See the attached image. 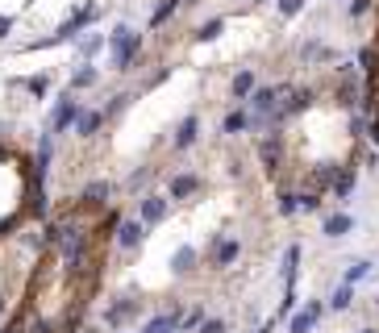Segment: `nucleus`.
I'll return each mask as SVG.
<instances>
[{
    "instance_id": "obj_31",
    "label": "nucleus",
    "mask_w": 379,
    "mask_h": 333,
    "mask_svg": "<svg viewBox=\"0 0 379 333\" xmlns=\"http://www.w3.org/2000/svg\"><path fill=\"white\" fill-rule=\"evenodd\" d=\"M305 4H309V0H275L280 17H300V13H305Z\"/></svg>"
},
{
    "instance_id": "obj_28",
    "label": "nucleus",
    "mask_w": 379,
    "mask_h": 333,
    "mask_svg": "<svg viewBox=\"0 0 379 333\" xmlns=\"http://www.w3.org/2000/svg\"><path fill=\"white\" fill-rule=\"evenodd\" d=\"M21 88H25L29 96H38V100H42V96H46V88H50V75H29V79H21Z\"/></svg>"
},
{
    "instance_id": "obj_36",
    "label": "nucleus",
    "mask_w": 379,
    "mask_h": 333,
    "mask_svg": "<svg viewBox=\"0 0 379 333\" xmlns=\"http://www.w3.org/2000/svg\"><path fill=\"white\" fill-rule=\"evenodd\" d=\"M359 333H376V330H359Z\"/></svg>"
},
{
    "instance_id": "obj_16",
    "label": "nucleus",
    "mask_w": 379,
    "mask_h": 333,
    "mask_svg": "<svg viewBox=\"0 0 379 333\" xmlns=\"http://www.w3.org/2000/svg\"><path fill=\"white\" fill-rule=\"evenodd\" d=\"M100 125H104V113H100V108H83V113L75 117V125H71V129H75V138H96V133H100Z\"/></svg>"
},
{
    "instance_id": "obj_4",
    "label": "nucleus",
    "mask_w": 379,
    "mask_h": 333,
    "mask_svg": "<svg viewBox=\"0 0 379 333\" xmlns=\"http://www.w3.org/2000/svg\"><path fill=\"white\" fill-rule=\"evenodd\" d=\"M167 209H171V200H167L163 192H142V200H138V221H142V225H159V221L167 217Z\"/></svg>"
},
{
    "instance_id": "obj_32",
    "label": "nucleus",
    "mask_w": 379,
    "mask_h": 333,
    "mask_svg": "<svg viewBox=\"0 0 379 333\" xmlns=\"http://www.w3.org/2000/svg\"><path fill=\"white\" fill-rule=\"evenodd\" d=\"M196 333H225V321H221V317H204V321L196 325Z\"/></svg>"
},
{
    "instance_id": "obj_5",
    "label": "nucleus",
    "mask_w": 379,
    "mask_h": 333,
    "mask_svg": "<svg viewBox=\"0 0 379 333\" xmlns=\"http://www.w3.org/2000/svg\"><path fill=\"white\" fill-rule=\"evenodd\" d=\"M196 138H200V117H196V113H188V117L171 129V150H175V154H184V150H192V146H196Z\"/></svg>"
},
{
    "instance_id": "obj_14",
    "label": "nucleus",
    "mask_w": 379,
    "mask_h": 333,
    "mask_svg": "<svg viewBox=\"0 0 379 333\" xmlns=\"http://www.w3.org/2000/svg\"><path fill=\"white\" fill-rule=\"evenodd\" d=\"M96 83H100V71H96V67L83 58V63L71 71V83H67V92H88V88H96Z\"/></svg>"
},
{
    "instance_id": "obj_13",
    "label": "nucleus",
    "mask_w": 379,
    "mask_h": 333,
    "mask_svg": "<svg viewBox=\"0 0 379 333\" xmlns=\"http://www.w3.org/2000/svg\"><path fill=\"white\" fill-rule=\"evenodd\" d=\"M355 167H334V175H330V196L334 200H346L350 192H355Z\"/></svg>"
},
{
    "instance_id": "obj_29",
    "label": "nucleus",
    "mask_w": 379,
    "mask_h": 333,
    "mask_svg": "<svg viewBox=\"0 0 379 333\" xmlns=\"http://www.w3.org/2000/svg\"><path fill=\"white\" fill-rule=\"evenodd\" d=\"M300 213V196L296 192H280V217H296Z\"/></svg>"
},
{
    "instance_id": "obj_12",
    "label": "nucleus",
    "mask_w": 379,
    "mask_h": 333,
    "mask_svg": "<svg viewBox=\"0 0 379 333\" xmlns=\"http://www.w3.org/2000/svg\"><path fill=\"white\" fill-rule=\"evenodd\" d=\"M142 238H146V225H142L138 217L117 221V246H121V250H138V246H142Z\"/></svg>"
},
{
    "instance_id": "obj_38",
    "label": "nucleus",
    "mask_w": 379,
    "mask_h": 333,
    "mask_svg": "<svg viewBox=\"0 0 379 333\" xmlns=\"http://www.w3.org/2000/svg\"><path fill=\"white\" fill-rule=\"evenodd\" d=\"M263 4H271V0H263Z\"/></svg>"
},
{
    "instance_id": "obj_35",
    "label": "nucleus",
    "mask_w": 379,
    "mask_h": 333,
    "mask_svg": "<svg viewBox=\"0 0 379 333\" xmlns=\"http://www.w3.org/2000/svg\"><path fill=\"white\" fill-rule=\"evenodd\" d=\"M8 29H13V17H0V42L8 38Z\"/></svg>"
},
{
    "instance_id": "obj_20",
    "label": "nucleus",
    "mask_w": 379,
    "mask_h": 333,
    "mask_svg": "<svg viewBox=\"0 0 379 333\" xmlns=\"http://www.w3.org/2000/svg\"><path fill=\"white\" fill-rule=\"evenodd\" d=\"M196 259H200L196 246H179V250L171 254V271H175V275H192V271H196Z\"/></svg>"
},
{
    "instance_id": "obj_19",
    "label": "nucleus",
    "mask_w": 379,
    "mask_h": 333,
    "mask_svg": "<svg viewBox=\"0 0 379 333\" xmlns=\"http://www.w3.org/2000/svg\"><path fill=\"white\" fill-rule=\"evenodd\" d=\"M300 58H305V67H309V63H334L338 54H334L330 46H321V38H309V42L300 46Z\"/></svg>"
},
{
    "instance_id": "obj_9",
    "label": "nucleus",
    "mask_w": 379,
    "mask_h": 333,
    "mask_svg": "<svg viewBox=\"0 0 379 333\" xmlns=\"http://www.w3.org/2000/svg\"><path fill=\"white\" fill-rule=\"evenodd\" d=\"M250 129H255V117H250L246 104H238V108H229V113L221 117V133H225V138H238V133H250Z\"/></svg>"
},
{
    "instance_id": "obj_7",
    "label": "nucleus",
    "mask_w": 379,
    "mask_h": 333,
    "mask_svg": "<svg viewBox=\"0 0 379 333\" xmlns=\"http://www.w3.org/2000/svg\"><path fill=\"white\" fill-rule=\"evenodd\" d=\"M238 254H242V242L238 238H217L213 250H209V267L213 271H225L229 263H238Z\"/></svg>"
},
{
    "instance_id": "obj_37",
    "label": "nucleus",
    "mask_w": 379,
    "mask_h": 333,
    "mask_svg": "<svg viewBox=\"0 0 379 333\" xmlns=\"http://www.w3.org/2000/svg\"><path fill=\"white\" fill-rule=\"evenodd\" d=\"M167 333H179V330H167Z\"/></svg>"
},
{
    "instance_id": "obj_26",
    "label": "nucleus",
    "mask_w": 379,
    "mask_h": 333,
    "mask_svg": "<svg viewBox=\"0 0 379 333\" xmlns=\"http://www.w3.org/2000/svg\"><path fill=\"white\" fill-rule=\"evenodd\" d=\"M296 267H300V246H288V259H284V284L296 288Z\"/></svg>"
},
{
    "instance_id": "obj_34",
    "label": "nucleus",
    "mask_w": 379,
    "mask_h": 333,
    "mask_svg": "<svg viewBox=\"0 0 379 333\" xmlns=\"http://www.w3.org/2000/svg\"><path fill=\"white\" fill-rule=\"evenodd\" d=\"M371 8H376V0H355V4H350V17L359 21V17H367Z\"/></svg>"
},
{
    "instance_id": "obj_8",
    "label": "nucleus",
    "mask_w": 379,
    "mask_h": 333,
    "mask_svg": "<svg viewBox=\"0 0 379 333\" xmlns=\"http://www.w3.org/2000/svg\"><path fill=\"white\" fill-rule=\"evenodd\" d=\"M259 159H263L267 175L284 167V133H280V129H271V138H263V142H259Z\"/></svg>"
},
{
    "instance_id": "obj_10",
    "label": "nucleus",
    "mask_w": 379,
    "mask_h": 333,
    "mask_svg": "<svg viewBox=\"0 0 379 333\" xmlns=\"http://www.w3.org/2000/svg\"><path fill=\"white\" fill-rule=\"evenodd\" d=\"M321 313H325V304H321V300H309V304H305V313H292L288 333H313V330H317V321H321Z\"/></svg>"
},
{
    "instance_id": "obj_27",
    "label": "nucleus",
    "mask_w": 379,
    "mask_h": 333,
    "mask_svg": "<svg viewBox=\"0 0 379 333\" xmlns=\"http://www.w3.org/2000/svg\"><path fill=\"white\" fill-rule=\"evenodd\" d=\"M129 100H134V96H129V92H117V96H113V100H108V104H104V108H100V113H104V121H113V117H121V113H125V104H129Z\"/></svg>"
},
{
    "instance_id": "obj_2",
    "label": "nucleus",
    "mask_w": 379,
    "mask_h": 333,
    "mask_svg": "<svg viewBox=\"0 0 379 333\" xmlns=\"http://www.w3.org/2000/svg\"><path fill=\"white\" fill-rule=\"evenodd\" d=\"M79 113H83V100H79L75 92H63L58 104H54V113H50V133H67Z\"/></svg>"
},
{
    "instance_id": "obj_1",
    "label": "nucleus",
    "mask_w": 379,
    "mask_h": 333,
    "mask_svg": "<svg viewBox=\"0 0 379 333\" xmlns=\"http://www.w3.org/2000/svg\"><path fill=\"white\" fill-rule=\"evenodd\" d=\"M104 50L113 71H134V63L142 58V33L134 25H113V33H104Z\"/></svg>"
},
{
    "instance_id": "obj_18",
    "label": "nucleus",
    "mask_w": 379,
    "mask_h": 333,
    "mask_svg": "<svg viewBox=\"0 0 379 333\" xmlns=\"http://www.w3.org/2000/svg\"><path fill=\"white\" fill-rule=\"evenodd\" d=\"M350 229H355V217H350V213H330V217H325V225H321V234H325V238H334V242H338V238H346Z\"/></svg>"
},
{
    "instance_id": "obj_21",
    "label": "nucleus",
    "mask_w": 379,
    "mask_h": 333,
    "mask_svg": "<svg viewBox=\"0 0 379 333\" xmlns=\"http://www.w3.org/2000/svg\"><path fill=\"white\" fill-rule=\"evenodd\" d=\"M350 304H355V284H338L334 296H330V309H334V313H346Z\"/></svg>"
},
{
    "instance_id": "obj_22",
    "label": "nucleus",
    "mask_w": 379,
    "mask_h": 333,
    "mask_svg": "<svg viewBox=\"0 0 379 333\" xmlns=\"http://www.w3.org/2000/svg\"><path fill=\"white\" fill-rule=\"evenodd\" d=\"M221 29H225V17H209L204 25H196V42H213L221 38Z\"/></svg>"
},
{
    "instance_id": "obj_11",
    "label": "nucleus",
    "mask_w": 379,
    "mask_h": 333,
    "mask_svg": "<svg viewBox=\"0 0 379 333\" xmlns=\"http://www.w3.org/2000/svg\"><path fill=\"white\" fill-rule=\"evenodd\" d=\"M108 200H113V184H108V179H92V184L79 192V204H83V209H104Z\"/></svg>"
},
{
    "instance_id": "obj_15",
    "label": "nucleus",
    "mask_w": 379,
    "mask_h": 333,
    "mask_svg": "<svg viewBox=\"0 0 379 333\" xmlns=\"http://www.w3.org/2000/svg\"><path fill=\"white\" fill-rule=\"evenodd\" d=\"M359 75H338V88H334V100L342 104V108H355L359 104Z\"/></svg>"
},
{
    "instance_id": "obj_39",
    "label": "nucleus",
    "mask_w": 379,
    "mask_h": 333,
    "mask_svg": "<svg viewBox=\"0 0 379 333\" xmlns=\"http://www.w3.org/2000/svg\"><path fill=\"white\" fill-rule=\"evenodd\" d=\"M376 304H379V296H376Z\"/></svg>"
},
{
    "instance_id": "obj_24",
    "label": "nucleus",
    "mask_w": 379,
    "mask_h": 333,
    "mask_svg": "<svg viewBox=\"0 0 379 333\" xmlns=\"http://www.w3.org/2000/svg\"><path fill=\"white\" fill-rule=\"evenodd\" d=\"M179 4H184V0H163V4L154 8V17H150V29H159V25H167V21H171V17L179 13Z\"/></svg>"
},
{
    "instance_id": "obj_30",
    "label": "nucleus",
    "mask_w": 379,
    "mask_h": 333,
    "mask_svg": "<svg viewBox=\"0 0 379 333\" xmlns=\"http://www.w3.org/2000/svg\"><path fill=\"white\" fill-rule=\"evenodd\" d=\"M363 275H371V263H367V259H355V263L346 267V279H342V284H359Z\"/></svg>"
},
{
    "instance_id": "obj_6",
    "label": "nucleus",
    "mask_w": 379,
    "mask_h": 333,
    "mask_svg": "<svg viewBox=\"0 0 379 333\" xmlns=\"http://www.w3.org/2000/svg\"><path fill=\"white\" fill-rule=\"evenodd\" d=\"M134 317H142V300H134V296H121L113 309H104V325H108V330H121V325H129Z\"/></svg>"
},
{
    "instance_id": "obj_23",
    "label": "nucleus",
    "mask_w": 379,
    "mask_h": 333,
    "mask_svg": "<svg viewBox=\"0 0 379 333\" xmlns=\"http://www.w3.org/2000/svg\"><path fill=\"white\" fill-rule=\"evenodd\" d=\"M75 42H79V54H83L88 63H92V54H100V50H104V33H88V38L79 33Z\"/></svg>"
},
{
    "instance_id": "obj_33",
    "label": "nucleus",
    "mask_w": 379,
    "mask_h": 333,
    "mask_svg": "<svg viewBox=\"0 0 379 333\" xmlns=\"http://www.w3.org/2000/svg\"><path fill=\"white\" fill-rule=\"evenodd\" d=\"M300 209H305V213H317V209H321V196H317V192H300Z\"/></svg>"
},
{
    "instance_id": "obj_17",
    "label": "nucleus",
    "mask_w": 379,
    "mask_h": 333,
    "mask_svg": "<svg viewBox=\"0 0 379 333\" xmlns=\"http://www.w3.org/2000/svg\"><path fill=\"white\" fill-rule=\"evenodd\" d=\"M255 88H259V83H255V71H250V67H242V71L229 79V96H234L238 104H246V96H250Z\"/></svg>"
},
{
    "instance_id": "obj_3",
    "label": "nucleus",
    "mask_w": 379,
    "mask_h": 333,
    "mask_svg": "<svg viewBox=\"0 0 379 333\" xmlns=\"http://www.w3.org/2000/svg\"><path fill=\"white\" fill-rule=\"evenodd\" d=\"M200 188H204V175H196V171H175V175H167V200H192Z\"/></svg>"
},
{
    "instance_id": "obj_25",
    "label": "nucleus",
    "mask_w": 379,
    "mask_h": 333,
    "mask_svg": "<svg viewBox=\"0 0 379 333\" xmlns=\"http://www.w3.org/2000/svg\"><path fill=\"white\" fill-rule=\"evenodd\" d=\"M150 179H154V171H150V167H138V171H129L125 188H129V192H146V188H150Z\"/></svg>"
}]
</instances>
